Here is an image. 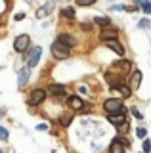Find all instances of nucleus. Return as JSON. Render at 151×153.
Returning a JSON list of instances; mask_svg holds the SVG:
<instances>
[{"label":"nucleus","mask_w":151,"mask_h":153,"mask_svg":"<svg viewBox=\"0 0 151 153\" xmlns=\"http://www.w3.org/2000/svg\"><path fill=\"white\" fill-rule=\"evenodd\" d=\"M94 23H96V25H101L103 29H105V27H109V17H96Z\"/></svg>","instance_id":"f3484780"},{"label":"nucleus","mask_w":151,"mask_h":153,"mask_svg":"<svg viewBox=\"0 0 151 153\" xmlns=\"http://www.w3.org/2000/svg\"><path fill=\"white\" fill-rule=\"evenodd\" d=\"M44 98H46V90H42V88H36L35 92L31 94V105H38L44 102Z\"/></svg>","instance_id":"20e7f679"},{"label":"nucleus","mask_w":151,"mask_h":153,"mask_svg":"<svg viewBox=\"0 0 151 153\" xmlns=\"http://www.w3.org/2000/svg\"><path fill=\"white\" fill-rule=\"evenodd\" d=\"M27 80H29V67H25V69H21V71H19V76H17V84L23 86V84L27 82Z\"/></svg>","instance_id":"ddd939ff"},{"label":"nucleus","mask_w":151,"mask_h":153,"mask_svg":"<svg viewBox=\"0 0 151 153\" xmlns=\"http://www.w3.org/2000/svg\"><path fill=\"white\" fill-rule=\"evenodd\" d=\"M109 153H124V142H122V140H115L109 146Z\"/></svg>","instance_id":"9b49d317"},{"label":"nucleus","mask_w":151,"mask_h":153,"mask_svg":"<svg viewBox=\"0 0 151 153\" xmlns=\"http://www.w3.org/2000/svg\"><path fill=\"white\" fill-rule=\"evenodd\" d=\"M67 103H69L73 109H82V107H84V102L78 98V96H71V98L67 100Z\"/></svg>","instance_id":"f8f14e48"},{"label":"nucleus","mask_w":151,"mask_h":153,"mask_svg":"<svg viewBox=\"0 0 151 153\" xmlns=\"http://www.w3.org/2000/svg\"><path fill=\"white\" fill-rule=\"evenodd\" d=\"M115 90H119V92H121L122 96H124V98H128V96L132 94V92H130V88H128V86H126V84H119V86H117Z\"/></svg>","instance_id":"dca6fc26"},{"label":"nucleus","mask_w":151,"mask_h":153,"mask_svg":"<svg viewBox=\"0 0 151 153\" xmlns=\"http://www.w3.org/2000/svg\"><path fill=\"white\" fill-rule=\"evenodd\" d=\"M103 107H105V111L109 113V115H119L124 111V107H122V102L121 100H115V98H109V100H105V103H103Z\"/></svg>","instance_id":"f257e3e1"},{"label":"nucleus","mask_w":151,"mask_h":153,"mask_svg":"<svg viewBox=\"0 0 151 153\" xmlns=\"http://www.w3.org/2000/svg\"><path fill=\"white\" fill-rule=\"evenodd\" d=\"M138 6L140 4H130V6H122V8H124L126 12H134V10H138Z\"/></svg>","instance_id":"4be33fe9"},{"label":"nucleus","mask_w":151,"mask_h":153,"mask_svg":"<svg viewBox=\"0 0 151 153\" xmlns=\"http://www.w3.org/2000/svg\"><path fill=\"white\" fill-rule=\"evenodd\" d=\"M52 54H54L56 59H67L69 57V48H65V46H61L58 40L52 44Z\"/></svg>","instance_id":"7ed1b4c3"},{"label":"nucleus","mask_w":151,"mask_h":153,"mask_svg":"<svg viewBox=\"0 0 151 153\" xmlns=\"http://www.w3.org/2000/svg\"><path fill=\"white\" fill-rule=\"evenodd\" d=\"M149 25H151V23H149V19H141V21H140V27H141V29H147Z\"/></svg>","instance_id":"a878e982"},{"label":"nucleus","mask_w":151,"mask_h":153,"mask_svg":"<svg viewBox=\"0 0 151 153\" xmlns=\"http://www.w3.org/2000/svg\"><path fill=\"white\" fill-rule=\"evenodd\" d=\"M52 6H54V4H46V6H42V8H38V10H36V17H46V16H48V12H50V10H52Z\"/></svg>","instance_id":"4468645a"},{"label":"nucleus","mask_w":151,"mask_h":153,"mask_svg":"<svg viewBox=\"0 0 151 153\" xmlns=\"http://www.w3.org/2000/svg\"><path fill=\"white\" fill-rule=\"evenodd\" d=\"M78 6H92L94 4V0H81V2H77Z\"/></svg>","instance_id":"5701e85b"},{"label":"nucleus","mask_w":151,"mask_h":153,"mask_svg":"<svg viewBox=\"0 0 151 153\" xmlns=\"http://www.w3.org/2000/svg\"><path fill=\"white\" fill-rule=\"evenodd\" d=\"M105 46H107V48H111L113 52H117L119 56L124 54V48L121 46V42H119V40H107V42H105Z\"/></svg>","instance_id":"1a4fd4ad"},{"label":"nucleus","mask_w":151,"mask_h":153,"mask_svg":"<svg viewBox=\"0 0 151 153\" xmlns=\"http://www.w3.org/2000/svg\"><path fill=\"white\" fill-rule=\"evenodd\" d=\"M132 113H134V117H136V119H140V121H141V113L138 111V109H132Z\"/></svg>","instance_id":"cd10ccee"},{"label":"nucleus","mask_w":151,"mask_h":153,"mask_svg":"<svg viewBox=\"0 0 151 153\" xmlns=\"http://www.w3.org/2000/svg\"><path fill=\"white\" fill-rule=\"evenodd\" d=\"M117 130H119V132H126V130H128V123L119 124V126H117Z\"/></svg>","instance_id":"b1692460"},{"label":"nucleus","mask_w":151,"mask_h":153,"mask_svg":"<svg viewBox=\"0 0 151 153\" xmlns=\"http://www.w3.org/2000/svg\"><path fill=\"white\" fill-rule=\"evenodd\" d=\"M71 121H73L71 115H61V117H59V124H61V126H69Z\"/></svg>","instance_id":"a211bd4d"},{"label":"nucleus","mask_w":151,"mask_h":153,"mask_svg":"<svg viewBox=\"0 0 151 153\" xmlns=\"http://www.w3.org/2000/svg\"><path fill=\"white\" fill-rule=\"evenodd\" d=\"M149 149H151V142L145 140V142H144V153H149Z\"/></svg>","instance_id":"393cba45"},{"label":"nucleus","mask_w":151,"mask_h":153,"mask_svg":"<svg viewBox=\"0 0 151 153\" xmlns=\"http://www.w3.org/2000/svg\"><path fill=\"white\" fill-rule=\"evenodd\" d=\"M109 121L115 124V126H119V124H124L126 123V109L119 115H109Z\"/></svg>","instance_id":"6e6552de"},{"label":"nucleus","mask_w":151,"mask_h":153,"mask_svg":"<svg viewBox=\"0 0 151 153\" xmlns=\"http://www.w3.org/2000/svg\"><path fill=\"white\" fill-rule=\"evenodd\" d=\"M140 6L145 13H151V2H140Z\"/></svg>","instance_id":"aec40b11"},{"label":"nucleus","mask_w":151,"mask_h":153,"mask_svg":"<svg viewBox=\"0 0 151 153\" xmlns=\"http://www.w3.org/2000/svg\"><path fill=\"white\" fill-rule=\"evenodd\" d=\"M141 82V71H136L134 75H132V90H136Z\"/></svg>","instance_id":"2eb2a0df"},{"label":"nucleus","mask_w":151,"mask_h":153,"mask_svg":"<svg viewBox=\"0 0 151 153\" xmlns=\"http://www.w3.org/2000/svg\"><path fill=\"white\" fill-rule=\"evenodd\" d=\"M61 13H63L67 19H73L75 17V10L73 8H65V10H61Z\"/></svg>","instance_id":"6ab92c4d"},{"label":"nucleus","mask_w":151,"mask_h":153,"mask_svg":"<svg viewBox=\"0 0 151 153\" xmlns=\"http://www.w3.org/2000/svg\"><path fill=\"white\" fill-rule=\"evenodd\" d=\"M0 140H8V130L0 126Z\"/></svg>","instance_id":"412c9836"},{"label":"nucleus","mask_w":151,"mask_h":153,"mask_svg":"<svg viewBox=\"0 0 151 153\" xmlns=\"http://www.w3.org/2000/svg\"><path fill=\"white\" fill-rule=\"evenodd\" d=\"M40 54H42V48L40 46H35V48H33V52H31V56H29V67H35L36 63H38Z\"/></svg>","instance_id":"423d86ee"},{"label":"nucleus","mask_w":151,"mask_h":153,"mask_svg":"<svg viewBox=\"0 0 151 153\" xmlns=\"http://www.w3.org/2000/svg\"><path fill=\"white\" fill-rule=\"evenodd\" d=\"M23 17H25V13H16V21H21Z\"/></svg>","instance_id":"c85d7f7f"},{"label":"nucleus","mask_w":151,"mask_h":153,"mask_svg":"<svg viewBox=\"0 0 151 153\" xmlns=\"http://www.w3.org/2000/svg\"><path fill=\"white\" fill-rule=\"evenodd\" d=\"M31 46V36L29 35H19L16 38V40H13V48H16V52H25L27 48Z\"/></svg>","instance_id":"f03ea898"},{"label":"nucleus","mask_w":151,"mask_h":153,"mask_svg":"<svg viewBox=\"0 0 151 153\" xmlns=\"http://www.w3.org/2000/svg\"><path fill=\"white\" fill-rule=\"evenodd\" d=\"M136 136H138V138H145V128H138V130H136Z\"/></svg>","instance_id":"bb28decb"},{"label":"nucleus","mask_w":151,"mask_h":153,"mask_svg":"<svg viewBox=\"0 0 151 153\" xmlns=\"http://www.w3.org/2000/svg\"><path fill=\"white\" fill-rule=\"evenodd\" d=\"M100 36H101V40H105V42L107 40H117V38H115L117 36V31H115V29H111V27H105V29H101V35Z\"/></svg>","instance_id":"0eeeda50"},{"label":"nucleus","mask_w":151,"mask_h":153,"mask_svg":"<svg viewBox=\"0 0 151 153\" xmlns=\"http://www.w3.org/2000/svg\"><path fill=\"white\" fill-rule=\"evenodd\" d=\"M0 153H4V151H2V149H0Z\"/></svg>","instance_id":"c756f323"},{"label":"nucleus","mask_w":151,"mask_h":153,"mask_svg":"<svg viewBox=\"0 0 151 153\" xmlns=\"http://www.w3.org/2000/svg\"><path fill=\"white\" fill-rule=\"evenodd\" d=\"M48 94H52V96H63L65 94V86L63 84H50L48 86Z\"/></svg>","instance_id":"9d476101"},{"label":"nucleus","mask_w":151,"mask_h":153,"mask_svg":"<svg viewBox=\"0 0 151 153\" xmlns=\"http://www.w3.org/2000/svg\"><path fill=\"white\" fill-rule=\"evenodd\" d=\"M58 42H59L61 46H65V48H73V46H77V40H75V38L71 36V35H65V33L58 36Z\"/></svg>","instance_id":"39448f33"}]
</instances>
